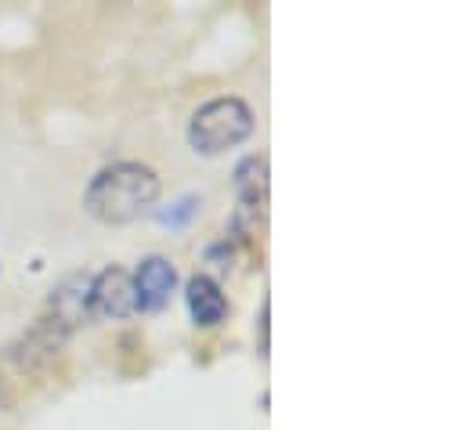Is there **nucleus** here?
I'll list each match as a JSON object with an SVG mask.
<instances>
[{
	"label": "nucleus",
	"instance_id": "nucleus-1",
	"mask_svg": "<svg viewBox=\"0 0 466 430\" xmlns=\"http://www.w3.org/2000/svg\"><path fill=\"white\" fill-rule=\"evenodd\" d=\"M159 174L148 163L119 159L102 167L84 189V210L98 224H130L159 200Z\"/></svg>",
	"mask_w": 466,
	"mask_h": 430
},
{
	"label": "nucleus",
	"instance_id": "nucleus-6",
	"mask_svg": "<svg viewBox=\"0 0 466 430\" xmlns=\"http://www.w3.org/2000/svg\"><path fill=\"white\" fill-rule=\"evenodd\" d=\"M185 304H188V315L196 329H218V325L228 319V297L221 290V282L207 271L192 275L188 286H185Z\"/></svg>",
	"mask_w": 466,
	"mask_h": 430
},
{
	"label": "nucleus",
	"instance_id": "nucleus-3",
	"mask_svg": "<svg viewBox=\"0 0 466 430\" xmlns=\"http://www.w3.org/2000/svg\"><path fill=\"white\" fill-rule=\"evenodd\" d=\"M235 214L228 220V235L242 242H257L268 224V156H246L235 163Z\"/></svg>",
	"mask_w": 466,
	"mask_h": 430
},
{
	"label": "nucleus",
	"instance_id": "nucleus-9",
	"mask_svg": "<svg viewBox=\"0 0 466 430\" xmlns=\"http://www.w3.org/2000/svg\"><path fill=\"white\" fill-rule=\"evenodd\" d=\"M196 207H199V200H196V196H185L181 203H174V210H163V214H159V220H163V224H170V228L188 224V217L196 214Z\"/></svg>",
	"mask_w": 466,
	"mask_h": 430
},
{
	"label": "nucleus",
	"instance_id": "nucleus-7",
	"mask_svg": "<svg viewBox=\"0 0 466 430\" xmlns=\"http://www.w3.org/2000/svg\"><path fill=\"white\" fill-rule=\"evenodd\" d=\"M51 315L62 333H73L91 322V275H69L55 293H51Z\"/></svg>",
	"mask_w": 466,
	"mask_h": 430
},
{
	"label": "nucleus",
	"instance_id": "nucleus-8",
	"mask_svg": "<svg viewBox=\"0 0 466 430\" xmlns=\"http://www.w3.org/2000/svg\"><path fill=\"white\" fill-rule=\"evenodd\" d=\"M249 257H253V246H249V242H242V239H235V235H225V239L210 242V246H207V253H203L207 268H210V271H218V275H235V271H238V264H246Z\"/></svg>",
	"mask_w": 466,
	"mask_h": 430
},
{
	"label": "nucleus",
	"instance_id": "nucleus-2",
	"mask_svg": "<svg viewBox=\"0 0 466 430\" xmlns=\"http://www.w3.org/2000/svg\"><path fill=\"white\" fill-rule=\"evenodd\" d=\"M257 119L253 108L242 98L225 95V98H210L207 106H199L188 119V145L203 156H221L235 145H242L253 134Z\"/></svg>",
	"mask_w": 466,
	"mask_h": 430
},
{
	"label": "nucleus",
	"instance_id": "nucleus-5",
	"mask_svg": "<svg viewBox=\"0 0 466 430\" xmlns=\"http://www.w3.org/2000/svg\"><path fill=\"white\" fill-rule=\"evenodd\" d=\"M137 290V312H163L170 304V293L177 290V268L163 253H148L134 271Z\"/></svg>",
	"mask_w": 466,
	"mask_h": 430
},
{
	"label": "nucleus",
	"instance_id": "nucleus-4",
	"mask_svg": "<svg viewBox=\"0 0 466 430\" xmlns=\"http://www.w3.org/2000/svg\"><path fill=\"white\" fill-rule=\"evenodd\" d=\"M91 308H95V315H106V319L137 315L134 275L127 268H119V264H109L98 275H91Z\"/></svg>",
	"mask_w": 466,
	"mask_h": 430
}]
</instances>
